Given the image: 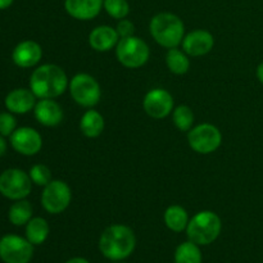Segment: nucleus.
Listing matches in <instances>:
<instances>
[{
  "label": "nucleus",
  "instance_id": "obj_21",
  "mask_svg": "<svg viewBox=\"0 0 263 263\" xmlns=\"http://www.w3.org/2000/svg\"><path fill=\"white\" fill-rule=\"evenodd\" d=\"M50 228L45 218H31L26 225V239L33 246H40L48 239Z\"/></svg>",
  "mask_w": 263,
  "mask_h": 263
},
{
  "label": "nucleus",
  "instance_id": "obj_26",
  "mask_svg": "<svg viewBox=\"0 0 263 263\" xmlns=\"http://www.w3.org/2000/svg\"><path fill=\"white\" fill-rule=\"evenodd\" d=\"M103 8L110 17L116 20H123L130 13V5L127 0H104Z\"/></svg>",
  "mask_w": 263,
  "mask_h": 263
},
{
  "label": "nucleus",
  "instance_id": "obj_1",
  "mask_svg": "<svg viewBox=\"0 0 263 263\" xmlns=\"http://www.w3.org/2000/svg\"><path fill=\"white\" fill-rule=\"evenodd\" d=\"M66 72L57 64H43L30 77V90L39 99H54L68 87Z\"/></svg>",
  "mask_w": 263,
  "mask_h": 263
},
{
  "label": "nucleus",
  "instance_id": "obj_19",
  "mask_svg": "<svg viewBox=\"0 0 263 263\" xmlns=\"http://www.w3.org/2000/svg\"><path fill=\"white\" fill-rule=\"evenodd\" d=\"M80 128L86 138H98L104 130V118L98 110H86L80 121Z\"/></svg>",
  "mask_w": 263,
  "mask_h": 263
},
{
  "label": "nucleus",
  "instance_id": "obj_28",
  "mask_svg": "<svg viewBox=\"0 0 263 263\" xmlns=\"http://www.w3.org/2000/svg\"><path fill=\"white\" fill-rule=\"evenodd\" d=\"M17 121L10 112L0 113V134L3 136H10L15 131Z\"/></svg>",
  "mask_w": 263,
  "mask_h": 263
},
{
  "label": "nucleus",
  "instance_id": "obj_20",
  "mask_svg": "<svg viewBox=\"0 0 263 263\" xmlns=\"http://www.w3.org/2000/svg\"><path fill=\"white\" fill-rule=\"evenodd\" d=\"M164 223L167 228L174 233H181L186 230L187 223H189V216H187L186 210L181 205H170L164 212Z\"/></svg>",
  "mask_w": 263,
  "mask_h": 263
},
{
  "label": "nucleus",
  "instance_id": "obj_25",
  "mask_svg": "<svg viewBox=\"0 0 263 263\" xmlns=\"http://www.w3.org/2000/svg\"><path fill=\"white\" fill-rule=\"evenodd\" d=\"M172 121L180 131H189L194 125V113L187 105H179L174 109Z\"/></svg>",
  "mask_w": 263,
  "mask_h": 263
},
{
  "label": "nucleus",
  "instance_id": "obj_8",
  "mask_svg": "<svg viewBox=\"0 0 263 263\" xmlns=\"http://www.w3.org/2000/svg\"><path fill=\"white\" fill-rule=\"evenodd\" d=\"M190 148L199 154H211L217 151L222 141L221 131L211 123H200L187 134Z\"/></svg>",
  "mask_w": 263,
  "mask_h": 263
},
{
  "label": "nucleus",
  "instance_id": "obj_16",
  "mask_svg": "<svg viewBox=\"0 0 263 263\" xmlns=\"http://www.w3.org/2000/svg\"><path fill=\"white\" fill-rule=\"evenodd\" d=\"M35 118L39 123L46 127L58 126L63 120V110L61 105L53 99H41L33 108Z\"/></svg>",
  "mask_w": 263,
  "mask_h": 263
},
{
  "label": "nucleus",
  "instance_id": "obj_11",
  "mask_svg": "<svg viewBox=\"0 0 263 263\" xmlns=\"http://www.w3.org/2000/svg\"><path fill=\"white\" fill-rule=\"evenodd\" d=\"M143 107L146 115L156 120H161L174 110V98L167 90L153 89L146 92Z\"/></svg>",
  "mask_w": 263,
  "mask_h": 263
},
{
  "label": "nucleus",
  "instance_id": "obj_27",
  "mask_svg": "<svg viewBox=\"0 0 263 263\" xmlns=\"http://www.w3.org/2000/svg\"><path fill=\"white\" fill-rule=\"evenodd\" d=\"M30 177L33 184L39 186H46L51 181V172L45 164H35L30 170Z\"/></svg>",
  "mask_w": 263,
  "mask_h": 263
},
{
  "label": "nucleus",
  "instance_id": "obj_7",
  "mask_svg": "<svg viewBox=\"0 0 263 263\" xmlns=\"http://www.w3.org/2000/svg\"><path fill=\"white\" fill-rule=\"evenodd\" d=\"M32 189L30 175L20 168H8L0 175V194L12 200L28 197Z\"/></svg>",
  "mask_w": 263,
  "mask_h": 263
},
{
  "label": "nucleus",
  "instance_id": "obj_9",
  "mask_svg": "<svg viewBox=\"0 0 263 263\" xmlns=\"http://www.w3.org/2000/svg\"><path fill=\"white\" fill-rule=\"evenodd\" d=\"M72 199L71 187L62 180H51L44 186L41 194V204L44 210L51 215H58L68 208Z\"/></svg>",
  "mask_w": 263,
  "mask_h": 263
},
{
  "label": "nucleus",
  "instance_id": "obj_31",
  "mask_svg": "<svg viewBox=\"0 0 263 263\" xmlns=\"http://www.w3.org/2000/svg\"><path fill=\"white\" fill-rule=\"evenodd\" d=\"M256 73H257V79H258V81L263 85V62L261 64H258Z\"/></svg>",
  "mask_w": 263,
  "mask_h": 263
},
{
  "label": "nucleus",
  "instance_id": "obj_33",
  "mask_svg": "<svg viewBox=\"0 0 263 263\" xmlns=\"http://www.w3.org/2000/svg\"><path fill=\"white\" fill-rule=\"evenodd\" d=\"M66 263H90L87 259L82 258V257H74V258L68 259Z\"/></svg>",
  "mask_w": 263,
  "mask_h": 263
},
{
  "label": "nucleus",
  "instance_id": "obj_10",
  "mask_svg": "<svg viewBox=\"0 0 263 263\" xmlns=\"http://www.w3.org/2000/svg\"><path fill=\"white\" fill-rule=\"evenodd\" d=\"M33 256V244L22 236L8 235L0 239V259L5 263H28Z\"/></svg>",
  "mask_w": 263,
  "mask_h": 263
},
{
  "label": "nucleus",
  "instance_id": "obj_4",
  "mask_svg": "<svg viewBox=\"0 0 263 263\" xmlns=\"http://www.w3.org/2000/svg\"><path fill=\"white\" fill-rule=\"evenodd\" d=\"M222 229L221 218L212 211L198 212L189 221L186 228L187 238L198 246H210L218 238Z\"/></svg>",
  "mask_w": 263,
  "mask_h": 263
},
{
  "label": "nucleus",
  "instance_id": "obj_22",
  "mask_svg": "<svg viewBox=\"0 0 263 263\" xmlns=\"http://www.w3.org/2000/svg\"><path fill=\"white\" fill-rule=\"evenodd\" d=\"M8 217L14 226L27 225V222L32 217V205L26 199L15 200V203L10 205Z\"/></svg>",
  "mask_w": 263,
  "mask_h": 263
},
{
  "label": "nucleus",
  "instance_id": "obj_15",
  "mask_svg": "<svg viewBox=\"0 0 263 263\" xmlns=\"http://www.w3.org/2000/svg\"><path fill=\"white\" fill-rule=\"evenodd\" d=\"M103 2L104 0H64V9L74 20L90 21L99 14Z\"/></svg>",
  "mask_w": 263,
  "mask_h": 263
},
{
  "label": "nucleus",
  "instance_id": "obj_12",
  "mask_svg": "<svg viewBox=\"0 0 263 263\" xmlns=\"http://www.w3.org/2000/svg\"><path fill=\"white\" fill-rule=\"evenodd\" d=\"M10 145L17 153L31 157L40 152L43 146V139L35 128L20 127L15 128L14 133L10 135Z\"/></svg>",
  "mask_w": 263,
  "mask_h": 263
},
{
  "label": "nucleus",
  "instance_id": "obj_30",
  "mask_svg": "<svg viewBox=\"0 0 263 263\" xmlns=\"http://www.w3.org/2000/svg\"><path fill=\"white\" fill-rule=\"evenodd\" d=\"M5 152H7V141L4 140V136L0 134V157L4 156Z\"/></svg>",
  "mask_w": 263,
  "mask_h": 263
},
{
  "label": "nucleus",
  "instance_id": "obj_13",
  "mask_svg": "<svg viewBox=\"0 0 263 263\" xmlns=\"http://www.w3.org/2000/svg\"><path fill=\"white\" fill-rule=\"evenodd\" d=\"M182 49L187 55L202 57L212 50L215 37L205 30H194L182 39Z\"/></svg>",
  "mask_w": 263,
  "mask_h": 263
},
{
  "label": "nucleus",
  "instance_id": "obj_24",
  "mask_svg": "<svg viewBox=\"0 0 263 263\" xmlns=\"http://www.w3.org/2000/svg\"><path fill=\"white\" fill-rule=\"evenodd\" d=\"M166 64L170 71L175 74H185L190 68V61L187 54L180 49H168L166 55Z\"/></svg>",
  "mask_w": 263,
  "mask_h": 263
},
{
  "label": "nucleus",
  "instance_id": "obj_5",
  "mask_svg": "<svg viewBox=\"0 0 263 263\" xmlns=\"http://www.w3.org/2000/svg\"><path fill=\"white\" fill-rule=\"evenodd\" d=\"M151 50L148 44L140 37L128 36L120 39L116 46V57L122 66L127 68H139L148 62Z\"/></svg>",
  "mask_w": 263,
  "mask_h": 263
},
{
  "label": "nucleus",
  "instance_id": "obj_17",
  "mask_svg": "<svg viewBox=\"0 0 263 263\" xmlns=\"http://www.w3.org/2000/svg\"><path fill=\"white\" fill-rule=\"evenodd\" d=\"M4 103L10 113L25 115L35 108L36 97L28 89H14L5 97Z\"/></svg>",
  "mask_w": 263,
  "mask_h": 263
},
{
  "label": "nucleus",
  "instance_id": "obj_14",
  "mask_svg": "<svg viewBox=\"0 0 263 263\" xmlns=\"http://www.w3.org/2000/svg\"><path fill=\"white\" fill-rule=\"evenodd\" d=\"M43 57V49L36 41L25 40L18 44L12 53V59L15 66L21 68L35 67Z\"/></svg>",
  "mask_w": 263,
  "mask_h": 263
},
{
  "label": "nucleus",
  "instance_id": "obj_2",
  "mask_svg": "<svg viewBox=\"0 0 263 263\" xmlns=\"http://www.w3.org/2000/svg\"><path fill=\"white\" fill-rule=\"evenodd\" d=\"M136 238L134 231L126 225H110L102 233L99 251L105 258L113 262L123 261L135 251Z\"/></svg>",
  "mask_w": 263,
  "mask_h": 263
},
{
  "label": "nucleus",
  "instance_id": "obj_6",
  "mask_svg": "<svg viewBox=\"0 0 263 263\" xmlns=\"http://www.w3.org/2000/svg\"><path fill=\"white\" fill-rule=\"evenodd\" d=\"M69 92L74 102L85 108H92L99 103L102 97L100 85L87 73H77L68 85Z\"/></svg>",
  "mask_w": 263,
  "mask_h": 263
},
{
  "label": "nucleus",
  "instance_id": "obj_23",
  "mask_svg": "<svg viewBox=\"0 0 263 263\" xmlns=\"http://www.w3.org/2000/svg\"><path fill=\"white\" fill-rule=\"evenodd\" d=\"M175 263H202L203 257L199 246L193 241H184L175 251Z\"/></svg>",
  "mask_w": 263,
  "mask_h": 263
},
{
  "label": "nucleus",
  "instance_id": "obj_18",
  "mask_svg": "<svg viewBox=\"0 0 263 263\" xmlns=\"http://www.w3.org/2000/svg\"><path fill=\"white\" fill-rule=\"evenodd\" d=\"M120 35L117 30L110 26H98L90 32L89 44L97 51H109L117 46Z\"/></svg>",
  "mask_w": 263,
  "mask_h": 263
},
{
  "label": "nucleus",
  "instance_id": "obj_3",
  "mask_svg": "<svg viewBox=\"0 0 263 263\" xmlns=\"http://www.w3.org/2000/svg\"><path fill=\"white\" fill-rule=\"evenodd\" d=\"M149 31L154 40L167 49L176 48L182 43L185 26L181 18L170 12H162L154 15L149 23Z\"/></svg>",
  "mask_w": 263,
  "mask_h": 263
},
{
  "label": "nucleus",
  "instance_id": "obj_29",
  "mask_svg": "<svg viewBox=\"0 0 263 263\" xmlns=\"http://www.w3.org/2000/svg\"><path fill=\"white\" fill-rule=\"evenodd\" d=\"M116 30H117L118 35H120V39L128 37V36L134 35V23L123 18V20H120Z\"/></svg>",
  "mask_w": 263,
  "mask_h": 263
},
{
  "label": "nucleus",
  "instance_id": "obj_34",
  "mask_svg": "<svg viewBox=\"0 0 263 263\" xmlns=\"http://www.w3.org/2000/svg\"><path fill=\"white\" fill-rule=\"evenodd\" d=\"M113 263H126V262H122V261H117V262H113Z\"/></svg>",
  "mask_w": 263,
  "mask_h": 263
},
{
  "label": "nucleus",
  "instance_id": "obj_32",
  "mask_svg": "<svg viewBox=\"0 0 263 263\" xmlns=\"http://www.w3.org/2000/svg\"><path fill=\"white\" fill-rule=\"evenodd\" d=\"M13 2H14V0H0V10L9 8L10 5L13 4Z\"/></svg>",
  "mask_w": 263,
  "mask_h": 263
}]
</instances>
